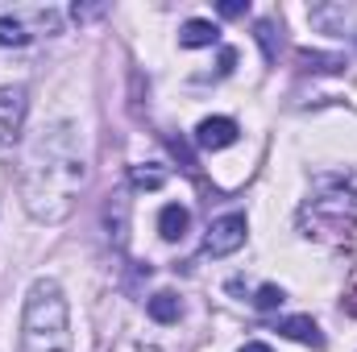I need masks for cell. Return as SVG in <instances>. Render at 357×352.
Here are the masks:
<instances>
[{
    "label": "cell",
    "instance_id": "cell-11",
    "mask_svg": "<svg viewBox=\"0 0 357 352\" xmlns=\"http://www.w3.org/2000/svg\"><path fill=\"white\" fill-rule=\"evenodd\" d=\"M146 311H150V319H158V323H175L178 315H183V307H178V294H175V290H158V294L146 303Z\"/></svg>",
    "mask_w": 357,
    "mask_h": 352
},
{
    "label": "cell",
    "instance_id": "cell-2",
    "mask_svg": "<svg viewBox=\"0 0 357 352\" xmlns=\"http://www.w3.org/2000/svg\"><path fill=\"white\" fill-rule=\"evenodd\" d=\"M299 228L312 241L345 245L357 228V186L341 175H320L299 203Z\"/></svg>",
    "mask_w": 357,
    "mask_h": 352
},
{
    "label": "cell",
    "instance_id": "cell-7",
    "mask_svg": "<svg viewBox=\"0 0 357 352\" xmlns=\"http://www.w3.org/2000/svg\"><path fill=\"white\" fill-rule=\"evenodd\" d=\"M274 332L287 336V340H299V344H307V349H324V332L316 328L312 315H287V319H278Z\"/></svg>",
    "mask_w": 357,
    "mask_h": 352
},
{
    "label": "cell",
    "instance_id": "cell-17",
    "mask_svg": "<svg viewBox=\"0 0 357 352\" xmlns=\"http://www.w3.org/2000/svg\"><path fill=\"white\" fill-rule=\"evenodd\" d=\"M216 8H220V17H245V13H250L245 0H220Z\"/></svg>",
    "mask_w": 357,
    "mask_h": 352
},
{
    "label": "cell",
    "instance_id": "cell-1",
    "mask_svg": "<svg viewBox=\"0 0 357 352\" xmlns=\"http://www.w3.org/2000/svg\"><path fill=\"white\" fill-rule=\"evenodd\" d=\"M84 178H88V158H84V137L75 133V125H42L21 166L25 211L46 224L67 220Z\"/></svg>",
    "mask_w": 357,
    "mask_h": 352
},
{
    "label": "cell",
    "instance_id": "cell-3",
    "mask_svg": "<svg viewBox=\"0 0 357 352\" xmlns=\"http://www.w3.org/2000/svg\"><path fill=\"white\" fill-rule=\"evenodd\" d=\"M21 352H75L67 294L54 278H38L21 311Z\"/></svg>",
    "mask_w": 357,
    "mask_h": 352
},
{
    "label": "cell",
    "instance_id": "cell-15",
    "mask_svg": "<svg viewBox=\"0 0 357 352\" xmlns=\"http://www.w3.org/2000/svg\"><path fill=\"white\" fill-rule=\"evenodd\" d=\"M254 33H258V42H262L266 63H274V58H278V33H274V21H270V17H262V21L254 25Z\"/></svg>",
    "mask_w": 357,
    "mask_h": 352
},
{
    "label": "cell",
    "instance_id": "cell-13",
    "mask_svg": "<svg viewBox=\"0 0 357 352\" xmlns=\"http://www.w3.org/2000/svg\"><path fill=\"white\" fill-rule=\"evenodd\" d=\"M29 33H25V21L21 17H0V46H25Z\"/></svg>",
    "mask_w": 357,
    "mask_h": 352
},
{
    "label": "cell",
    "instance_id": "cell-9",
    "mask_svg": "<svg viewBox=\"0 0 357 352\" xmlns=\"http://www.w3.org/2000/svg\"><path fill=\"white\" fill-rule=\"evenodd\" d=\"M104 228H108V237H116V245H125V228H129V199L125 195H108Z\"/></svg>",
    "mask_w": 357,
    "mask_h": 352
},
{
    "label": "cell",
    "instance_id": "cell-16",
    "mask_svg": "<svg viewBox=\"0 0 357 352\" xmlns=\"http://www.w3.org/2000/svg\"><path fill=\"white\" fill-rule=\"evenodd\" d=\"M254 307H258V311H274V307H282V290H278L274 282L258 286V294H254Z\"/></svg>",
    "mask_w": 357,
    "mask_h": 352
},
{
    "label": "cell",
    "instance_id": "cell-5",
    "mask_svg": "<svg viewBox=\"0 0 357 352\" xmlns=\"http://www.w3.org/2000/svg\"><path fill=\"white\" fill-rule=\"evenodd\" d=\"M25 120V88H0V154L17 141Z\"/></svg>",
    "mask_w": 357,
    "mask_h": 352
},
{
    "label": "cell",
    "instance_id": "cell-4",
    "mask_svg": "<svg viewBox=\"0 0 357 352\" xmlns=\"http://www.w3.org/2000/svg\"><path fill=\"white\" fill-rule=\"evenodd\" d=\"M245 232H250V224H245V216H241V211L220 216V220H212V224H208L204 253H208V257H229V253H237V249L245 245Z\"/></svg>",
    "mask_w": 357,
    "mask_h": 352
},
{
    "label": "cell",
    "instance_id": "cell-10",
    "mask_svg": "<svg viewBox=\"0 0 357 352\" xmlns=\"http://www.w3.org/2000/svg\"><path fill=\"white\" fill-rule=\"evenodd\" d=\"M216 38H220V29L212 25V21H187L183 29H178V46H187V50H199V46H216Z\"/></svg>",
    "mask_w": 357,
    "mask_h": 352
},
{
    "label": "cell",
    "instance_id": "cell-6",
    "mask_svg": "<svg viewBox=\"0 0 357 352\" xmlns=\"http://www.w3.org/2000/svg\"><path fill=\"white\" fill-rule=\"evenodd\" d=\"M237 120H229V116H208V120H199V129H195V145L199 150H229L233 141H237Z\"/></svg>",
    "mask_w": 357,
    "mask_h": 352
},
{
    "label": "cell",
    "instance_id": "cell-19",
    "mask_svg": "<svg viewBox=\"0 0 357 352\" xmlns=\"http://www.w3.org/2000/svg\"><path fill=\"white\" fill-rule=\"evenodd\" d=\"M241 352H270V344H262V340H250V344H241Z\"/></svg>",
    "mask_w": 357,
    "mask_h": 352
},
{
    "label": "cell",
    "instance_id": "cell-18",
    "mask_svg": "<svg viewBox=\"0 0 357 352\" xmlns=\"http://www.w3.org/2000/svg\"><path fill=\"white\" fill-rule=\"evenodd\" d=\"M237 67V50H220V75H229Z\"/></svg>",
    "mask_w": 357,
    "mask_h": 352
},
{
    "label": "cell",
    "instance_id": "cell-14",
    "mask_svg": "<svg viewBox=\"0 0 357 352\" xmlns=\"http://www.w3.org/2000/svg\"><path fill=\"white\" fill-rule=\"evenodd\" d=\"M133 186L137 191H158L162 182H167V170H158V166H133Z\"/></svg>",
    "mask_w": 357,
    "mask_h": 352
},
{
    "label": "cell",
    "instance_id": "cell-8",
    "mask_svg": "<svg viewBox=\"0 0 357 352\" xmlns=\"http://www.w3.org/2000/svg\"><path fill=\"white\" fill-rule=\"evenodd\" d=\"M187 224H191V211H187L183 203H167V207L158 211V232H162V241H183V237H187Z\"/></svg>",
    "mask_w": 357,
    "mask_h": 352
},
{
    "label": "cell",
    "instance_id": "cell-12",
    "mask_svg": "<svg viewBox=\"0 0 357 352\" xmlns=\"http://www.w3.org/2000/svg\"><path fill=\"white\" fill-rule=\"evenodd\" d=\"M299 67H303V71H341L345 58H337V54H320V50H299Z\"/></svg>",
    "mask_w": 357,
    "mask_h": 352
}]
</instances>
